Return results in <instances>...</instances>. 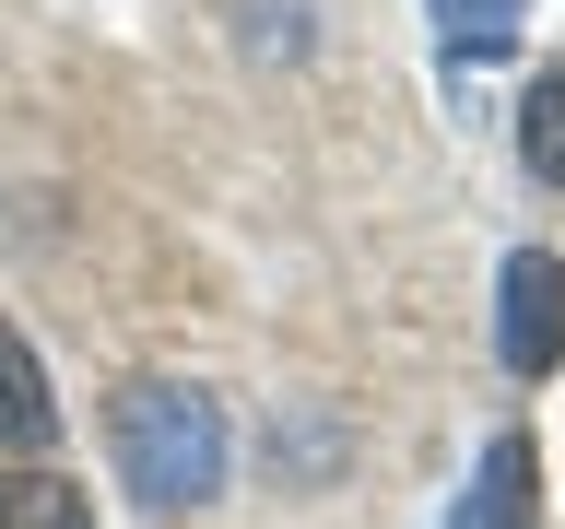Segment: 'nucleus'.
<instances>
[{
  "label": "nucleus",
  "instance_id": "7ed1b4c3",
  "mask_svg": "<svg viewBox=\"0 0 565 529\" xmlns=\"http://www.w3.org/2000/svg\"><path fill=\"white\" fill-rule=\"evenodd\" d=\"M60 447V400H47V365H35L24 330H0V458H47Z\"/></svg>",
  "mask_w": 565,
  "mask_h": 529
},
{
  "label": "nucleus",
  "instance_id": "f03ea898",
  "mask_svg": "<svg viewBox=\"0 0 565 529\" xmlns=\"http://www.w3.org/2000/svg\"><path fill=\"white\" fill-rule=\"evenodd\" d=\"M494 353H507V377H554L565 365V259L554 247H507V271H494Z\"/></svg>",
  "mask_w": 565,
  "mask_h": 529
},
{
  "label": "nucleus",
  "instance_id": "f257e3e1",
  "mask_svg": "<svg viewBox=\"0 0 565 529\" xmlns=\"http://www.w3.org/2000/svg\"><path fill=\"white\" fill-rule=\"evenodd\" d=\"M106 458L141 506H201L224 494V400L189 377H130L106 400Z\"/></svg>",
  "mask_w": 565,
  "mask_h": 529
},
{
  "label": "nucleus",
  "instance_id": "39448f33",
  "mask_svg": "<svg viewBox=\"0 0 565 529\" xmlns=\"http://www.w3.org/2000/svg\"><path fill=\"white\" fill-rule=\"evenodd\" d=\"M0 529H95V506H83L60 471H24V458H12V471H0Z\"/></svg>",
  "mask_w": 565,
  "mask_h": 529
},
{
  "label": "nucleus",
  "instance_id": "0eeeda50",
  "mask_svg": "<svg viewBox=\"0 0 565 529\" xmlns=\"http://www.w3.org/2000/svg\"><path fill=\"white\" fill-rule=\"evenodd\" d=\"M436 24H448L459 60H507L519 24H530V0H436Z\"/></svg>",
  "mask_w": 565,
  "mask_h": 529
},
{
  "label": "nucleus",
  "instance_id": "20e7f679",
  "mask_svg": "<svg viewBox=\"0 0 565 529\" xmlns=\"http://www.w3.org/2000/svg\"><path fill=\"white\" fill-rule=\"evenodd\" d=\"M530 483H542V458H530V435H494L483 471H471V494L448 506V529H530L542 506H530Z\"/></svg>",
  "mask_w": 565,
  "mask_h": 529
},
{
  "label": "nucleus",
  "instance_id": "423d86ee",
  "mask_svg": "<svg viewBox=\"0 0 565 529\" xmlns=\"http://www.w3.org/2000/svg\"><path fill=\"white\" fill-rule=\"evenodd\" d=\"M519 165L542 176V188H565V71H530V95H519Z\"/></svg>",
  "mask_w": 565,
  "mask_h": 529
}]
</instances>
